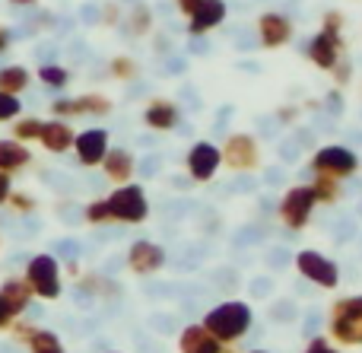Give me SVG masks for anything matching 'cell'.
I'll return each mask as SVG.
<instances>
[{"label": "cell", "mask_w": 362, "mask_h": 353, "mask_svg": "<svg viewBox=\"0 0 362 353\" xmlns=\"http://www.w3.org/2000/svg\"><path fill=\"white\" fill-rule=\"evenodd\" d=\"M251 325V309L245 303H223L206 316V331L216 341H235Z\"/></svg>", "instance_id": "cell-1"}, {"label": "cell", "mask_w": 362, "mask_h": 353, "mask_svg": "<svg viewBox=\"0 0 362 353\" xmlns=\"http://www.w3.org/2000/svg\"><path fill=\"white\" fill-rule=\"evenodd\" d=\"M308 54H312V61L318 64V67H325V70L337 67V54H340V13H327L325 29L312 38Z\"/></svg>", "instance_id": "cell-2"}, {"label": "cell", "mask_w": 362, "mask_h": 353, "mask_svg": "<svg viewBox=\"0 0 362 353\" xmlns=\"http://www.w3.org/2000/svg\"><path fill=\"white\" fill-rule=\"evenodd\" d=\"M108 207V216L112 220H121V223H140L146 216V197L137 185H127V188H118L112 197L105 201Z\"/></svg>", "instance_id": "cell-3"}, {"label": "cell", "mask_w": 362, "mask_h": 353, "mask_svg": "<svg viewBox=\"0 0 362 353\" xmlns=\"http://www.w3.org/2000/svg\"><path fill=\"white\" fill-rule=\"evenodd\" d=\"M25 277H29V290L38 293V296H45V299L61 296V274H57V261L51 255H35L29 261Z\"/></svg>", "instance_id": "cell-4"}, {"label": "cell", "mask_w": 362, "mask_h": 353, "mask_svg": "<svg viewBox=\"0 0 362 353\" xmlns=\"http://www.w3.org/2000/svg\"><path fill=\"white\" fill-rule=\"evenodd\" d=\"M312 166L321 175H350V172H356L359 159H356V153L344 150V146H325V150L315 153Z\"/></svg>", "instance_id": "cell-5"}, {"label": "cell", "mask_w": 362, "mask_h": 353, "mask_svg": "<svg viewBox=\"0 0 362 353\" xmlns=\"http://www.w3.org/2000/svg\"><path fill=\"white\" fill-rule=\"evenodd\" d=\"M334 331H337L340 341L362 344V296L346 299V303L337 306V322H334Z\"/></svg>", "instance_id": "cell-6"}, {"label": "cell", "mask_w": 362, "mask_h": 353, "mask_svg": "<svg viewBox=\"0 0 362 353\" xmlns=\"http://www.w3.org/2000/svg\"><path fill=\"white\" fill-rule=\"evenodd\" d=\"M312 207H315V191L312 188H293L286 197H283L280 214L289 226H305Z\"/></svg>", "instance_id": "cell-7"}, {"label": "cell", "mask_w": 362, "mask_h": 353, "mask_svg": "<svg viewBox=\"0 0 362 353\" xmlns=\"http://www.w3.org/2000/svg\"><path fill=\"white\" fill-rule=\"evenodd\" d=\"M299 271L318 287H337V265L327 261L318 252H302L299 255Z\"/></svg>", "instance_id": "cell-8"}, {"label": "cell", "mask_w": 362, "mask_h": 353, "mask_svg": "<svg viewBox=\"0 0 362 353\" xmlns=\"http://www.w3.org/2000/svg\"><path fill=\"white\" fill-rule=\"evenodd\" d=\"M74 146H76V156H80L83 166H95V163H102L108 153V134L102 131V127L83 131L80 137H74Z\"/></svg>", "instance_id": "cell-9"}, {"label": "cell", "mask_w": 362, "mask_h": 353, "mask_svg": "<svg viewBox=\"0 0 362 353\" xmlns=\"http://www.w3.org/2000/svg\"><path fill=\"white\" fill-rule=\"evenodd\" d=\"M257 32H261V42L267 48H280L293 35V23L286 16H280V13H264L261 23H257Z\"/></svg>", "instance_id": "cell-10"}, {"label": "cell", "mask_w": 362, "mask_h": 353, "mask_svg": "<svg viewBox=\"0 0 362 353\" xmlns=\"http://www.w3.org/2000/svg\"><path fill=\"white\" fill-rule=\"evenodd\" d=\"M108 108H112V102L105 99V96H80V99H57L54 105H51V112L54 115H105Z\"/></svg>", "instance_id": "cell-11"}, {"label": "cell", "mask_w": 362, "mask_h": 353, "mask_svg": "<svg viewBox=\"0 0 362 353\" xmlns=\"http://www.w3.org/2000/svg\"><path fill=\"white\" fill-rule=\"evenodd\" d=\"M219 159L223 156H219V150L213 144H197L191 150V156H187V169H191V175L197 178V182H206V178H213Z\"/></svg>", "instance_id": "cell-12"}, {"label": "cell", "mask_w": 362, "mask_h": 353, "mask_svg": "<svg viewBox=\"0 0 362 353\" xmlns=\"http://www.w3.org/2000/svg\"><path fill=\"white\" fill-rule=\"evenodd\" d=\"M226 159H229L232 169H248V166H255V159H257L255 140H251L248 134L229 137V144H226Z\"/></svg>", "instance_id": "cell-13"}, {"label": "cell", "mask_w": 362, "mask_h": 353, "mask_svg": "<svg viewBox=\"0 0 362 353\" xmlns=\"http://www.w3.org/2000/svg\"><path fill=\"white\" fill-rule=\"evenodd\" d=\"M226 19V0H200L191 13V32H206Z\"/></svg>", "instance_id": "cell-14"}, {"label": "cell", "mask_w": 362, "mask_h": 353, "mask_svg": "<svg viewBox=\"0 0 362 353\" xmlns=\"http://www.w3.org/2000/svg\"><path fill=\"white\" fill-rule=\"evenodd\" d=\"M163 261H165V252L159 245H153V242H137L131 248V267L140 274H150L156 267H163Z\"/></svg>", "instance_id": "cell-15"}, {"label": "cell", "mask_w": 362, "mask_h": 353, "mask_svg": "<svg viewBox=\"0 0 362 353\" xmlns=\"http://www.w3.org/2000/svg\"><path fill=\"white\" fill-rule=\"evenodd\" d=\"M38 140L45 144V150L64 153L67 146H74V131H70L64 121H48V125H42V134H38Z\"/></svg>", "instance_id": "cell-16"}, {"label": "cell", "mask_w": 362, "mask_h": 353, "mask_svg": "<svg viewBox=\"0 0 362 353\" xmlns=\"http://www.w3.org/2000/svg\"><path fill=\"white\" fill-rule=\"evenodd\" d=\"M144 118H146V125L156 127V131H169V127L178 125V108L172 105V102H165V99H156V102L146 105Z\"/></svg>", "instance_id": "cell-17"}, {"label": "cell", "mask_w": 362, "mask_h": 353, "mask_svg": "<svg viewBox=\"0 0 362 353\" xmlns=\"http://www.w3.org/2000/svg\"><path fill=\"white\" fill-rule=\"evenodd\" d=\"M29 150H25L19 140H0V172H16V169H23L25 163H29Z\"/></svg>", "instance_id": "cell-18"}, {"label": "cell", "mask_w": 362, "mask_h": 353, "mask_svg": "<svg viewBox=\"0 0 362 353\" xmlns=\"http://www.w3.org/2000/svg\"><path fill=\"white\" fill-rule=\"evenodd\" d=\"M181 350L185 353H219V344L206 328H187L185 335H181Z\"/></svg>", "instance_id": "cell-19"}, {"label": "cell", "mask_w": 362, "mask_h": 353, "mask_svg": "<svg viewBox=\"0 0 362 353\" xmlns=\"http://www.w3.org/2000/svg\"><path fill=\"white\" fill-rule=\"evenodd\" d=\"M0 296H4L6 309H10L13 316H19V312L29 309V296H32V290L23 284V280H6V284L0 287Z\"/></svg>", "instance_id": "cell-20"}, {"label": "cell", "mask_w": 362, "mask_h": 353, "mask_svg": "<svg viewBox=\"0 0 362 353\" xmlns=\"http://www.w3.org/2000/svg\"><path fill=\"white\" fill-rule=\"evenodd\" d=\"M29 86V70L19 67V64H10V67H0V93H23Z\"/></svg>", "instance_id": "cell-21"}, {"label": "cell", "mask_w": 362, "mask_h": 353, "mask_svg": "<svg viewBox=\"0 0 362 353\" xmlns=\"http://www.w3.org/2000/svg\"><path fill=\"white\" fill-rule=\"evenodd\" d=\"M105 172H108V178H115V182H124V178L134 172V159H131V153H127V150L105 153Z\"/></svg>", "instance_id": "cell-22"}, {"label": "cell", "mask_w": 362, "mask_h": 353, "mask_svg": "<svg viewBox=\"0 0 362 353\" xmlns=\"http://www.w3.org/2000/svg\"><path fill=\"white\" fill-rule=\"evenodd\" d=\"M29 344H32V353H64L54 331H32Z\"/></svg>", "instance_id": "cell-23"}, {"label": "cell", "mask_w": 362, "mask_h": 353, "mask_svg": "<svg viewBox=\"0 0 362 353\" xmlns=\"http://www.w3.org/2000/svg\"><path fill=\"white\" fill-rule=\"evenodd\" d=\"M38 80L48 83V86H54V89H61V86H67L70 74L64 67H57V64H45V67H38Z\"/></svg>", "instance_id": "cell-24"}, {"label": "cell", "mask_w": 362, "mask_h": 353, "mask_svg": "<svg viewBox=\"0 0 362 353\" xmlns=\"http://www.w3.org/2000/svg\"><path fill=\"white\" fill-rule=\"evenodd\" d=\"M42 125H45V121H38V118H23V121H16V125H13V137H16V140H38Z\"/></svg>", "instance_id": "cell-25"}, {"label": "cell", "mask_w": 362, "mask_h": 353, "mask_svg": "<svg viewBox=\"0 0 362 353\" xmlns=\"http://www.w3.org/2000/svg\"><path fill=\"white\" fill-rule=\"evenodd\" d=\"M312 191H315V201H318V197L321 201H334V197H337V185H334L331 175H321Z\"/></svg>", "instance_id": "cell-26"}, {"label": "cell", "mask_w": 362, "mask_h": 353, "mask_svg": "<svg viewBox=\"0 0 362 353\" xmlns=\"http://www.w3.org/2000/svg\"><path fill=\"white\" fill-rule=\"evenodd\" d=\"M19 99L16 96H10V93H0V121H13L19 115Z\"/></svg>", "instance_id": "cell-27"}, {"label": "cell", "mask_w": 362, "mask_h": 353, "mask_svg": "<svg viewBox=\"0 0 362 353\" xmlns=\"http://www.w3.org/2000/svg\"><path fill=\"white\" fill-rule=\"evenodd\" d=\"M112 74L121 76V80H127V76L137 74V67H134L131 57H115V61H112Z\"/></svg>", "instance_id": "cell-28"}, {"label": "cell", "mask_w": 362, "mask_h": 353, "mask_svg": "<svg viewBox=\"0 0 362 353\" xmlns=\"http://www.w3.org/2000/svg\"><path fill=\"white\" fill-rule=\"evenodd\" d=\"M86 220H89V223H105V220H112V216H108L105 201H102V204H89V210H86Z\"/></svg>", "instance_id": "cell-29"}, {"label": "cell", "mask_w": 362, "mask_h": 353, "mask_svg": "<svg viewBox=\"0 0 362 353\" xmlns=\"http://www.w3.org/2000/svg\"><path fill=\"white\" fill-rule=\"evenodd\" d=\"M6 201H13V207H16L19 214H29V210L35 207V201H32L29 195H13V191H10V197H6Z\"/></svg>", "instance_id": "cell-30"}, {"label": "cell", "mask_w": 362, "mask_h": 353, "mask_svg": "<svg viewBox=\"0 0 362 353\" xmlns=\"http://www.w3.org/2000/svg\"><path fill=\"white\" fill-rule=\"evenodd\" d=\"M150 29V10H134V32H146Z\"/></svg>", "instance_id": "cell-31"}, {"label": "cell", "mask_w": 362, "mask_h": 353, "mask_svg": "<svg viewBox=\"0 0 362 353\" xmlns=\"http://www.w3.org/2000/svg\"><path fill=\"white\" fill-rule=\"evenodd\" d=\"M10 197V175L6 172H0V204Z\"/></svg>", "instance_id": "cell-32"}, {"label": "cell", "mask_w": 362, "mask_h": 353, "mask_svg": "<svg viewBox=\"0 0 362 353\" xmlns=\"http://www.w3.org/2000/svg\"><path fill=\"white\" fill-rule=\"evenodd\" d=\"M10 318H13V312H10V309H6L4 296H0V328H6V325H10Z\"/></svg>", "instance_id": "cell-33"}, {"label": "cell", "mask_w": 362, "mask_h": 353, "mask_svg": "<svg viewBox=\"0 0 362 353\" xmlns=\"http://www.w3.org/2000/svg\"><path fill=\"white\" fill-rule=\"evenodd\" d=\"M315 328H321V316H318V312H312V316H308V322H305V335H312Z\"/></svg>", "instance_id": "cell-34"}, {"label": "cell", "mask_w": 362, "mask_h": 353, "mask_svg": "<svg viewBox=\"0 0 362 353\" xmlns=\"http://www.w3.org/2000/svg\"><path fill=\"white\" fill-rule=\"evenodd\" d=\"M197 4H200V0H178V6H181V13H185V16H191V13L197 10Z\"/></svg>", "instance_id": "cell-35"}, {"label": "cell", "mask_w": 362, "mask_h": 353, "mask_svg": "<svg viewBox=\"0 0 362 353\" xmlns=\"http://www.w3.org/2000/svg\"><path fill=\"white\" fill-rule=\"evenodd\" d=\"M308 353H337V350H331V347H327V344L318 337V341H315L312 347H308Z\"/></svg>", "instance_id": "cell-36"}, {"label": "cell", "mask_w": 362, "mask_h": 353, "mask_svg": "<svg viewBox=\"0 0 362 353\" xmlns=\"http://www.w3.org/2000/svg\"><path fill=\"white\" fill-rule=\"evenodd\" d=\"M255 293H257V296H264V293H270V284H267V280H257V284H255Z\"/></svg>", "instance_id": "cell-37"}, {"label": "cell", "mask_w": 362, "mask_h": 353, "mask_svg": "<svg viewBox=\"0 0 362 353\" xmlns=\"http://www.w3.org/2000/svg\"><path fill=\"white\" fill-rule=\"evenodd\" d=\"M6 45H10V32H6V29H4V25H0V51H4V48H6Z\"/></svg>", "instance_id": "cell-38"}, {"label": "cell", "mask_w": 362, "mask_h": 353, "mask_svg": "<svg viewBox=\"0 0 362 353\" xmlns=\"http://www.w3.org/2000/svg\"><path fill=\"white\" fill-rule=\"evenodd\" d=\"M156 172V159H150V163H144V175H153Z\"/></svg>", "instance_id": "cell-39"}, {"label": "cell", "mask_w": 362, "mask_h": 353, "mask_svg": "<svg viewBox=\"0 0 362 353\" xmlns=\"http://www.w3.org/2000/svg\"><path fill=\"white\" fill-rule=\"evenodd\" d=\"M10 4H13V6H32L35 0H10Z\"/></svg>", "instance_id": "cell-40"}, {"label": "cell", "mask_w": 362, "mask_h": 353, "mask_svg": "<svg viewBox=\"0 0 362 353\" xmlns=\"http://www.w3.org/2000/svg\"><path fill=\"white\" fill-rule=\"evenodd\" d=\"M255 353H264V350H255Z\"/></svg>", "instance_id": "cell-41"}]
</instances>
